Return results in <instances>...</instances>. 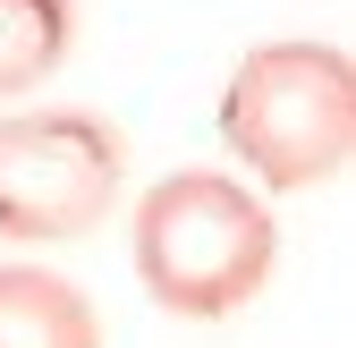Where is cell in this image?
I'll return each instance as SVG.
<instances>
[{"label": "cell", "mask_w": 356, "mask_h": 348, "mask_svg": "<svg viewBox=\"0 0 356 348\" xmlns=\"http://www.w3.org/2000/svg\"><path fill=\"white\" fill-rule=\"evenodd\" d=\"M0 348H102V315L68 272L0 264Z\"/></svg>", "instance_id": "4"}, {"label": "cell", "mask_w": 356, "mask_h": 348, "mask_svg": "<svg viewBox=\"0 0 356 348\" xmlns=\"http://www.w3.org/2000/svg\"><path fill=\"white\" fill-rule=\"evenodd\" d=\"M220 145L263 204L331 187L356 161V60L314 34L254 42L220 85Z\"/></svg>", "instance_id": "2"}, {"label": "cell", "mask_w": 356, "mask_h": 348, "mask_svg": "<svg viewBox=\"0 0 356 348\" xmlns=\"http://www.w3.org/2000/svg\"><path fill=\"white\" fill-rule=\"evenodd\" d=\"M76 52V0H0V111H17Z\"/></svg>", "instance_id": "5"}, {"label": "cell", "mask_w": 356, "mask_h": 348, "mask_svg": "<svg viewBox=\"0 0 356 348\" xmlns=\"http://www.w3.org/2000/svg\"><path fill=\"white\" fill-rule=\"evenodd\" d=\"M127 196V136L102 111H0V238L68 246L94 238Z\"/></svg>", "instance_id": "3"}, {"label": "cell", "mask_w": 356, "mask_h": 348, "mask_svg": "<svg viewBox=\"0 0 356 348\" xmlns=\"http://www.w3.org/2000/svg\"><path fill=\"white\" fill-rule=\"evenodd\" d=\"M127 255H136V280L161 315L178 323H229L246 315L280 272V221L238 170H161L136 196V221H127Z\"/></svg>", "instance_id": "1"}]
</instances>
